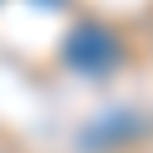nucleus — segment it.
<instances>
[{"label":"nucleus","instance_id":"1","mask_svg":"<svg viewBox=\"0 0 153 153\" xmlns=\"http://www.w3.org/2000/svg\"><path fill=\"white\" fill-rule=\"evenodd\" d=\"M117 56H123V41L107 31V26H82V31H71V41H66V66H76V71H87V76H97V71H112L117 66Z\"/></svg>","mask_w":153,"mask_h":153}]
</instances>
